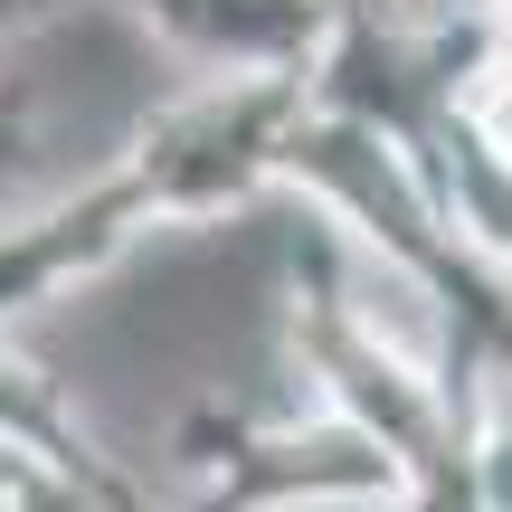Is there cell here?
Segmentation results:
<instances>
[{
    "label": "cell",
    "mask_w": 512,
    "mask_h": 512,
    "mask_svg": "<svg viewBox=\"0 0 512 512\" xmlns=\"http://www.w3.org/2000/svg\"><path fill=\"white\" fill-rule=\"evenodd\" d=\"M162 29L200 38V48L228 57H294L313 29H323V0H143Z\"/></svg>",
    "instance_id": "6da1fadb"
}]
</instances>
